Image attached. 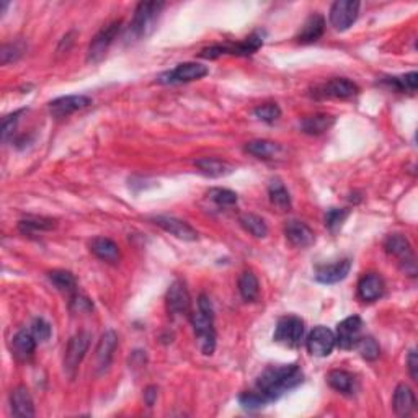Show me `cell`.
<instances>
[{"label": "cell", "mask_w": 418, "mask_h": 418, "mask_svg": "<svg viewBox=\"0 0 418 418\" xmlns=\"http://www.w3.org/2000/svg\"><path fill=\"white\" fill-rule=\"evenodd\" d=\"M325 30V20L324 16L319 15V13H314V15L309 16L306 20V23L302 25V28H300V32L298 33V39L299 43H316L317 39H319L322 34H324Z\"/></svg>", "instance_id": "24"}, {"label": "cell", "mask_w": 418, "mask_h": 418, "mask_svg": "<svg viewBox=\"0 0 418 418\" xmlns=\"http://www.w3.org/2000/svg\"><path fill=\"white\" fill-rule=\"evenodd\" d=\"M286 239L291 242V245L306 248L314 243V232L306 222L302 221H289L285 228Z\"/></svg>", "instance_id": "19"}, {"label": "cell", "mask_w": 418, "mask_h": 418, "mask_svg": "<svg viewBox=\"0 0 418 418\" xmlns=\"http://www.w3.org/2000/svg\"><path fill=\"white\" fill-rule=\"evenodd\" d=\"M273 338L283 346L298 348L304 338V322L296 316L281 317L274 329Z\"/></svg>", "instance_id": "5"}, {"label": "cell", "mask_w": 418, "mask_h": 418, "mask_svg": "<svg viewBox=\"0 0 418 418\" xmlns=\"http://www.w3.org/2000/svg\"><path fill=\"white\" fill-rule=\"evenodd\" d=\"M387 84H390L395 90L399 91H408V94H413L417 90V82H418V74L410 72L405 74V76L400 77H390L387 78Z\"/></svg>", "instance_id": "35"}, {"label": "cell", "mask_w": 418, "mask_h": 418, "mask_svg": "<svg viewBox=\"0 0 418 418\" xmlns=\"http://www.w3.org/2000/svg\"><path fill=\"white\" fill-rule=\"evenodd\" d=\"M50 280L60 293L64 294H76L77 281L74 278L71 272H65V270H54L50 273Z\"/></svg>", "instance_id": "32"}, {"label": "cell", "mask_w": 418, "mask_h": 418, "mask_svg": "<svg viewBox=\"0 0 418 418\" xmlns=\"http://www.w3.org/2000/svg\"><path fill=\"white\" fill-rule=\"evenodd\" d=\"M270 201L273 206H276L280 211H287L291 208V196L289 191L286 190V186L283 185L280 180H273L272 185L268 188Z\"/></svg>", "instance_id": "30"}, {"label": "cell", "mask_w": 418, "mask_h": 418, "mask_svg": "<svg viewBox=\"0 0 418 418\" xmlns=\"http://www.w3.org/2000/svg\"><path fill=\"white\" fill-rule=\"evenodd\" d=\"M239 222H241L242 228L245 229L248 234H252L256 239H263L268 235L267 222H265V219H261L260 216L248 214V212H245V214L239 217Z\"/></svg>", "instance_id": "31"}, {"label": "cell", "mask_w": 418, "mask_h": 418, "mask_svg": "<svg viewBox=\"0 0 418 418\" xmlns=\"http://www.w3.org/2000/svg\"><path fill=\"white\" fill-rule=\"evenodd\" d=\"M394 410L399 417H407L415 410V394L407 384H399L394 392V399H392Z\"/></svg>", "instance_id": "23"}, {"label": "cell", "mask_w": 418, "mask_h": 418, "mask_svg": "<svg viewBox=\"0 0 418 418\" xmlns=\"http://www.w3.org/2000/svg\"><path fill=\"white\" fill-rule=\"evenodd\" d=\"M21 54H23V50H21L19 43H15V45H6L2 47V52H0V56H2V64H8L12 63V60H16Z\"/></svg>", "instance_id": "43"}, {"label": "cell", "mask_w": 418, "mask_h": 418, "mask_svg": "<svg viewBox=\"0 0 418 418\" xmlns=\"http://www.w3.org/2000/svg\"><path fill=\"white\" fill-rule=\"evenodd\" d=\"M36 338L33 337L32 332L20 330L15 337L12 338V351L13 356L20 361H28L34 355L36 350Z\"/></svg>", "instance_id": "22"}, {"label": "cell", "mask_w": 418, "mask_h": 418, "mask_svg": "<svg viewBox=\"0 0 418 418\" xmlns=\"http://www.w3.org/2000/svg\"><path fill=\"white\" fill-rule=\"evenodd\" d=\"M361 329H363V320L358 316L346 317L337 325V333H335V340L337 345L342 350H351L356 346L358 340L361 338Z\"/></svg>", "instance_id": "11"}, {"label": "cell", "mask_w": 418, "mask_h": 418, "mask_svg": "<svg viewBox=\"0 0 418 418\" xmlns=\"http://www.w3.org/2000/svg\"><path fill=\"white\" fill-rule=\"evenodd\" d=\"M360 2L337 0L330 8V23L337 32H345L358 19Z\"/></svg>", "instance_id": "9"}, {"label": "cell", "mask_w": 418, "mask_h": 418, "mask_svg": "<svg viewBox=\"0 0 418 418\" xmlns=\"http://www.w3.org/2000/svg\"><path fill=\"white\" fill-rule=\"evenodd\" d=\"M245 151L258 159H273L274 155L280 154L281 146L278 142L267 141V139H256V141L247 144Z\"/></svg>", "instance_id": "28"}, {"label": "cell", "mask_w": 418, "mask_h": 418, "mask_svg": "<svg viewBox=\"0 0 418 418\" xmlns=\"http://www.w3.org/2000/svg\"><path fill=\"white\" fill-rule=\"evenodd\" d=\"M54 226H56L54 221L45 219V217H28V219L19 222L20 232H23L26 235L38 232V230L39 232H41V230H51Z\"/></svg>", "instance_id": "34"}, {"label": "cell", "mask_w": 418, "mask_h": 418, "mask_svg": "<svg viewBox=\"0 0 418 418\" xmlns=\"http://www.w3.org/2000/svg\"><path fill=\"white\" fill-rule=\"evenodd\" d=\"M191 299L183 281H173L167 291V307L172 316H183L190 311Z\"/></svg>", "instance_id": "16"}, {"label": "cell", "mask_w": 418, "mask_h": 418, "mask_svg": "<svg viewBox=\"0 0 418 418\" xmlns=\"http://www.w3.org/2000/svg\"><path fill=\"white\" fill-rule=\"evenodd\" d=\"M208 198L219 206H232L237 203V195L228 188H211L208 191Z\"/></svg>", "instance_id": "39"}, {"label": "cell", "mask_w": 418, "mask_h": 418, "mask_svg": "<svg viewBox=\"0 0 418 418\" xmlns=\"http://www.w3.org/2000/svg\"><path fill=\"white\" fill-rule=\"evenodd\" d=\"M384 294V281L376 273H368L358 281V298L364 302H373Z\"/></svg>", "instance_id": "20"}, {"label": "cell", "mask_w": 418, "mask_h": 418, "mask_svg": "<svg viewBox=\"0 0 418 418\" xmlns=\"http://www.w3.org/2000/svg\"><path fill=\"white\" fill-rule=\"evenodd\" d=\"M154 224L162 228L165 232L172 234L173 237L182 239V241H196L198 239V232L191 228L188 222L177 219L172 216H155L152 217Z\"/></svg>", "instance_id": "14"}, {"label": "cell", "mask_w": 418, "mask_h": 418, "mask_svg": "<svg viewBox=\"0 0 418 418\" xmlns=\"http://www.w3.org/2000/svg\"><path fill=\"white\" fill-rule=\"evenodd\" d=\"M30 332L33 333L36 342H46L51 337V325L45 319H34Z\"/></svg>", "instance_id": "41"}, {"label": "cell", "mask_w": 418, "mask_h": 418, "mask_svg": "<svg viewBox=\"0 0 418 418\" xmlns=\"http://www.w3.org/2000/svg\"><path fill=\"white\" fill-rule=\"evenodd\" d=\"M407 364H408V373H410V376L413 381H417L418 377V358H417V351L412 350L408 353V358H407Z\"/></svg>", "instance_id": "45"}, {"label": "cell", "mask_w": 418, "mask_h": 418, "mask_svg": "<svg viewBox=\"0 0 418 418\" xmlns=\"http://www.w3.org/2000/svg\"><path fill=\"white\" fill-rule=\"evenodd\" d=\"M348 214H350L348 209H340V208L329 209L325 214V226L332 230V232H337V230L343 226V222L346 221Z\"/></svg>", "instance_id": "38"}, {"label": "cell", "mask_w": 418, "mask_h": 418, "mask_svg": "<svg viewBox=\"0 0 418 418\" xmlns=\"http://www.w3.org/2000/svg\"><path fill=\"white\" fill-rule=\"evenodd\" d=\"M90 250L94 252L95 256H98V258L103 261H108V263H116L121 256L118 243H115L111 239L107 237L94 239L90 243Z\"/></svg>", "instance_id": "25"}, {"label": "cell", "mask_w": 418, "mask_h": 418, "mask_svg": "<svg viewBox=\"0 0 418 418\" xmlns=\"http://www.w3.org/2000/svg\"><path fill=\"white\" fill-rule=\"evenodd\" d=\"M384 248H386L387 254L395 256V258H399L400 263H402L404 267L405 265H408L412 270V273L415 274V260H413L412 245H410V242L404 237V235H400V234L389 235L384 242Z\"/></svg>", "instance_id": "12"}, {"label": "cell", "mask_w": 418, "mask_h": 418, "mask_svg": "<svg viewBox=\"0 0 418 418\" xmlns=\"http://www.w3.org/2000/svg\"><path fill=\"white\" fill-rule=\"evenodd\" d=\"M90 340L91 335L89 332H78L69 340V345L65 348L64 355V369L71 377H74V374H76L78 366H80L82 360L85 358L90 346Z\"/></svg>", "instance_id": "6"}, {"label": "cell", "mask_w": 418, "mask_h": 418, "mask_svg": "<svg viewBox=\"0 0 418 418\" xmlns=\"http://www.w3.org/2000/svg\"><path fill=\"white\" fill-rule=\"evenodd\" d=\"M121 30V21L116 20L113 23L107 25L104 28L100 30V32L95 34V38L91 39L89 51H87V60L89 63H100L107 54L108 47L111 46V43L115 41V38L118 36Z\"/></svg>", "instance_id": "7"}, {"label": "cell", "mask_w": 418, "mask_h": 418, "mask_svg": "<svg viewBox=\"0 0 418 418\" xmlns=\"http://www.w3.org/2000/svg\"><path fill=\"white\" fill-rule=\"evenodd\" d=\"M89 104H91L90 97H85V95H67V97L52 100L50 103V113L54 118H64L78 110H84Z\"/></svg>", "instance_id": "13"}, {"label": "cell", "mask_w": 418, "mask_h": 418, "mask_svg": "<svg viewBox=\"0 0 418 418\" xmlns=\"http://www.w3.org/2000/svg\"><path fill=\"white\" fill-rule=\"evenodd\" d=\"M195 165L203 175H206L209 178L226 177L229 175V173H232L234 170L232 165H229L228 162H222L219 159H212V157H204V159L196 160Z\"/></svg>", "instance_id": "26"}, {"label": "cell", "mask_w": 418, "mask_h": 418, "mask_svg": "<svg viewBox=\"0 0 418 418\" xmlns=\"http://www.w3.org/2000/svg\"><path fill=\"white\" fill-rule=\"evenodd\" d=\"M304 374L298 364L270 366L256 379V390L267 399V402L278 400L287 390L294 389L302 382Z\"/></svg>", "instance_id": "1"}, {"label": "cell", "mask_w": 418, "mask_h": 418, "mask_svg": "<svg viewBox=\"0 0 418 418\" xmlns=\"http://www.w3.org/2000/svg\"><path fill=\"white\" fill-rule=\"evenodd\" d=\"M23 111L25 110H19V111L12 113V115L3 118V121H2V141L3 142H6L8 136H10V134L13 133V129H15L16 123H19V118Z\"/></svg>", "instance_id": "42"}, {"label": "cell", "mask_w": 418, "mask_h": 418, "mask_svg": "<svg viewBox=\"0 0 418 418\" xmlns=\"http://www.w3.org/2000/svg\"><path fill=\"white\" fill-rule=\"evenodd\" d=\"M319 90L320 91H317V94H319L320 97H332V98H351L360 91L358 85L353 84L351 80L343 77L332 78V80H329L327 84L322 85Z\"/></svg>", "instance_id": "18"}, {"label": "cell", "mask_w": 418, "mask_h": 418, "mask_svg": "<svg viewBox=\"0 0 418 418\" xmlns=\"http://www.w3.org/2000/svg\"><path fill=\"white\" fill-rule=\"evenodd\" d=\"M239 291H241V296L245 300H255L258 298L260 293V285L256 276L252 272H243L239 278Z\"/></svg>", "instance_id": "33"}, {"label": "cell", "mask_w": 418, "mask_h": 418, "mask_svg": "<svg viewBox=\"0 0 418 418\" xmlns=\"http://www.w3.org/2000/svg\"><path fill=\"white\" fill-rule=\"evenodd\" d=\"M157 399V387L155 386H149L144 392V402H146L147 407H152V405L155 404Z\"/></svg>", "instance_id": "46"}, {"label": "cell", "mask_w": 418, "mask_h": 418, "mask_svg": "<svg viewBox=\"0 0 418 418\" xmlns=\"http://www.w3.org/2000/svg\"><path fill=\"white\" fill-rule=\"evenodd\" d=\"M337 340H335V333L330 329L324 325L316 327L306 340V346L312 356H319V358H325L330 353L333 351Z\"/></svg>", "instance_id": "10"}, {"label": "cell", "mask_w": 418, "mask_h": 418, "mask_svg": "<svg viewBox=\"0 0 418 418\" xmlns=\"http://www.w3.org/2000/svg\"><path fill=\"white\" fill-rule=\"evenodd\" d=\"M239 402L245 410H258V408L265 407L267 405V399L260 394L258 390H250V392H243V394L239 397Z\"/></svg>", "instance_id": "37"}, {"label": "cell", "mask_w": 418, "mask_h": 418, "mask_svg": "<svg viewBox=\"0 0 418 418\" xmlns=\"http://www.w3.org/2000/svg\"><path fill=\"white\" fill-rule=\"evenodd\" d=\"M71 307H72V311H76V312H87V311H91V302L87 298H82V296L74 294Z\"/></svg>", "instance_id": "44"}, {"label": "cell", "mask_w": 418, "mask_h": 418, "mask_svg": "<svg viewBox=\"0 0 418 418\" xmlns=\"http://www.w3.org/2000/svg\"><path fill=\"white\" fill-rule=\"evenodd\" d=\"M10 404H12V412L15 417H23L30 418L34 417V405L33 399L30 395V390L25 386H19L10 395Z\"/></svg>", "instance_id": "21"}, {"label": "cell", "mask_w": 418, "mask_h": 418, "mask_svg": "<svg viewBox=\"0 0 418 418\" xmlns=\"http://www.w3.org/2000/svg\"><path fill=\"white\" fill-rule=\"evenodd\" d=\"M255 116L265 123H274L281 116V110L276 103H265L255 108Z\"/></svg>", "instance_id": "40"}, {"label": "cell", "mask_w": 418, "mask_h": 418, "mask_svg": "<svg viewBox=\"0 0 418 418\" xmlns=\"http://www.w3.org/2000/svg\"><path fill=\"white\" fill-rule=\"evenodd\" d=\"M191 325H193L196 338L204 355H212L216 348V330H214V311L212 304L206 296H199L198 311L191 314Z\"/></svg>", "instance_id": "2"}, {"label": "cell", "mask_w": 418, "mask_h": 418, "mask_svg": "<svg viewBox=\"0 0 418 418\" xmlns=\"http://www.w3.org/2000/svg\"><path fill=\"white\" fill-rule=\"evenodd\" d=\"M261 45H263V36L260 33H254L250 36L243 39V41L237 43V45H214L204 47L199 52V56L204 59H216L219 56L232 54V56H250L255 51H258Z\"/></svg>", "instance_id": "4"}, {"label": "cell", "mask_w": 418, "mask_h": 418, "mask_svg": "<svg viewBox=\"0 0 418 418\" xmlns=\"http://www.w3.org/2000/svg\"><path fill=\"white\" fill-rule=\"evenodd\" d=\"M327 381H329L332 389L342 392V394H351L355 390V377L348 371H343V369L330 371L329 376H327Z\"/></svg>", "instance_id": "29"}, {"label": "cell", "mask_w": 418, "mask_h": 418, "mask_svg": "<svg viewBox=\"0 0 418 418\" xmlns=\"http://www.w3.org/2000/svg\"><path fill=\"white\" fill-rule=\"evenodd\" d=\"M356 348H358L360 355L368 361H374L381 353L377 342L373 337H361L356 343Z\"/></svg>", "instance_id": "36"}, {"label": "cell", "mask_w": 418, "mask_h": 418, "mask_svg": "<svg viewBox=\"0 0 418 418\" xmlns=\"http://www.w3.org/2000/svg\"><path fill=\"white\" fill-rule=\"evenodd\" d=\"M162 2H141L134 10L133 20L129 25V34L134 39L147 38L155 30L157 20L162 12Z\"/></svg>", "instance_id": "3"}, {"label": "cell", "mask_w": 418, "mask_h": 418, "mask_svg": "<svg viewBox=\"0 0 418 418\" xmlns=\"http://www.w3.org/2000/svg\"><path fill=\"white\" fill-rule=\"evenodd\" d=\"M351 270V260L343 258L330 265H320L316 268V280L322 285H335L343 281Z\"/></svg>", "instance_id": "15"}, {"label": "cell", "mask_w": 418, "mask_h": 418, "mask_svg": "<svg viewBox=\"0 0 418 418\" xmlns=\"http://www.w3.org/2000/svg\"><path fill=\"white\" fill-rule=\"evenodd\" d=\"M118 346V335L113 330H108L100 338L97 351H95V360H97V369L98 373L107 371L108 366L111 364L113 353L116 351Z\"/></svg>", "instance_id": "17"}, {"label": "cell", "mask_w": 418, "mask_h": 418, "mask_svg": "<svg viewBox=\"0 0 418 418\" xmlns=\"http://www.w3.org/2000/svg\"><path fill=\"white\" fill-rule=\"evenodd\" d=\"M208 72L209 71L206 65L199 63H183L178 64L172 71L159 76L157 82H160V84H186V82L199 80V78H203Z\"/></svg>", "instance_id": "8"}, {"label": "cell", "mask_w": 418, "mask_h": 418, "mask_svg": "<svg viewBox=\"0 0 418 418\" xmlns=\"http://www.w3.org/2000/svg\"><path fill=\"white\" fill-rule=\"evenodd\" d=\"M333 121V116L325 115V113H317V115L304 118L302 123H300V129L306 134H311V136H319V134H324L325 131L332 128Z\"/></svg>", "instance_id": "27"}]
</instances>
